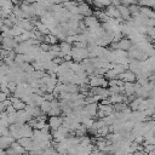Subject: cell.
Returning <instances> with one entry per match:
<instances>
[{
    "instance_id": "7402d4cb",
    "label": "cell",
    "mask_w": 155,
    "mask_h": 155,
    "mask_svg": "<svg viewBox=\"0 0 155 155\" xmlns=\"http://www.w3.org/2000/svg\"><path fill=\"white\" fill-rule=\"evenodd\" d=\"M73 46L76 47V48H87V47H88V46H87V42H80V41L74 42Z\"/></svg>"
},
{
    "instance_id": "8fae6325",
    "label": "cell",
    "mask_w": 155,
    "mask_h": 155,
    "mask_svg": "<svg viewBox=\"0 0 155 155\" xmlns=\"http://www.w3.org/2000/svg\"><path fill=\"white\" fill-rule=\"evenodd\" d=\"M58 38L56 36V35H53V34H48V35H46L45 38H44V42H46V44H48L50 46H53V45H58Z\"/></svg>"
},
{
    "instance_id": "5b68a950",
    "label": "cell",
    "mask_w": 155,
    "mask_h": 155,
    "mask_svg": "<svg viewBox=\"0 0 155 155\" xmlns=\"http://www.w3.org/2000/svg\"><path fill=\"white\" fill-rule=\"evenodd\" d=\"M78 10H79V13L82 15L84 17L93 16V10H92L91 6H90L88 4H86V2H79Z\"/></svg>"
},
{
    "instance_id": "4fadbf2b",
    "label": "cell",
    "mask_w": 155,
    "mask_h": 155,
    "mask_svg": "<svg viewBox=\"0 0 155 155\" xmlns=\"http://www.w3.org/2000/svg\"><path fill=\"white\" fill-rule=\"evenodd\" d=\"M143 98H140V97H137L133 102H131L130 104H128V107H130V109L132 110V111H137L138 110V108H139V105L143 103Z\"/></svg>"
},
{
    "instance_id": "3957f363",
    "label": "cell",
    "mask_w": 155,
    "mask_h": 155,
    "mask_svg": "<svg viewBox=\"0 0 155 155\" xmlns=\"http://www.w3.org/2000/svg\"><path fill=\"white\" fill-rule=\"evenodd\" d=\"M47 124L50 125L52 131H57L61 126L64 124V116H51L47 120Z\"/></svg>"
},
{
    "instance_id": "6da1fadb",
    "label": "cell",
    "mask_w": 155,
    "mask_h": 155,
    "mask_svg": "<svg viewBox=\"0 0 155 155\" xmlns=\"http://www.w3.org/2000/svg\"><path fill=\"white\" fill-rule=\"evenodd\" d=\"M108 80L104 78V76H99V75H93V76H90V82L88 85L91 87H103V88H107L108 87Z\"/></svg>"
},
{
    "instance_id": "4316f807",
    "label": "cell",
    "mask_w": 155,
    "mask_h": 155,
    "mask_svg": "<svg viewBox=\"0 0 155 155\" xmlns=\"http://www.w3.org/2000/svg\"><path fill=\"white\" fill-rule=\"evenodd\" d=\"M153 10H154V11H155V6H154V7H153Z\"/></svg>"
},
{
    "instance_id": "ac0fdd59",
    "label": "cell",
    "mask_w": 155,
    "mask_h": 155,
    "mask_svg": "<svg viewBox=\"0 0 155 155\" xmlns=\"http://www.w3.org/2000/svg\"><path fill=\"white\" fill-rule=\"evenodd\" d=\"M13 105V108L16 109V111H19V110H25V108H27V104L22 101V99H19L17 103H15V104H12Z\"/></svg>"
},
{
    "instance_id": "ffe728a7",
    "label": "cell",
    "mask_w": 155,
    "mask_h": 155,
    "mask_svg": "<svg viewBox=\"0 0 155 155\" xmlns=\"http://www.w3.org/2000/svg\"><path fill=\"white\" fill-rule=\"evenodd\" d=\"M7 87H8V90H10V92H11V93H15V92L17 91L18 84H17V82H15V81H10V82H8V85H7Z\"/></svg>"
},
{
    "instance_id": "ba28073f",
    "label": "cell",
    "mask_w": 155,
    "mask_h": 155,
    "mask_svg": "<svg viewBox=\"0 0 155 155\" xmlns=\"http://www.w3.org/2000/svg\"><path fill=\"white\" fill-rule=\"evenodd\" d=\"M124 94L127 96V97L134 96V94H136L134 84H132V82H125V86H124Z\"/></svg>"
},
{
    "instance_id": "603a6c76",
    "label": "cell",
    "mask_w": 155,
    "mask_h": 155,
    "mask_svg": "<svg viewBox=\"0 0 155 155\" xmlns=\"http://www.w3.org/2000/svg\"><path fill=\"white\" fill-rule=\"evenodd\" d=\"M40 48H41L42 52H48V51H51V46H50L48 44H46V42H41V44H40Z\"/></svg>"
},
{
    "instance_id": "d6986e66",
    "label": "cell",
    "mask_w": 155,
    "mask_h": 155,
    "mask_svg": "<svg viewBox=\"0 0 155 155\" xmlns=\"http://www.w3.org/2000/svg\"><path fill=\"white\" fill-rule=\"evenodd\" d=\"M61 115H62V109H61V107H59V108H52L47 116L51 117V116H61Z\"/></svg>"
},
{
    "instance_id": "e0dca14e",
    "label": "cell",
    "mask_w": 155,
    "mask_h": 155,
    "mask_svg": "<svg viewBox=\"0 0 155 155\" xmlns=\"http://www.w3.org/2000/svg\"><path fill=\"white\" fill-rule=\"evenodd\" d=\"M110 133V128H109V126L107 125V126H104V127H102V128H99L98 131H97V136H103L104 138L108 136ZM96 136V137H97Z\"/></svg>"
},
{
    "instance_id": "44dd1931",
    "label": "cell",
    "mask_w": 155,
    "mask_h": 155,
    "mask_svg": "<svg viewBox=\"0 0 155 155\" xmlns=\"http://www.w3.org/2000/svg\"><path fill=\"white\" fill-rule=\"evenodd\" d=\"M143 145H144V153L145 154L155 151V144H143Z\"/></svg>"
},
{
    "instance_id": "5bb4252c",
    "label": "cell",
    "mask_w": 155,
    "mask_h": 155,
    "mask_svg": "<svg viewBox=\"0 0 155 155\" xmlns=\"http://www.w3.org/2000/svg\"><path fill=\"white\" fill-rule=\"evenodd\" d=\"M40 109H41L42 114H45V115H48V113H50V111H51V109H52V104H51V102H47V101H45V102L41 104Z\"/></svg>"
},
{
    "instance_id": "484cf974",
    "label": "cell",
    "mask_w": 155,
    "mask_h": 155,
    "mask_svg": "<svg viewBox=\"0 0 155 155\" xmlns=\"http://www.w3.org/2000/svg\"><path fill=\"white\" fill-rule=\"evenodd\" d=\"M107 115H105V113L103 111V110H98L97 111V117H98V120H101V119H104Z\"/></svg>"
},
{
    "instance_id": "9a60e30c",
    "label": "cell",
    "mask_w": 155,
    "mask_h": 155,
    "mask_svg": "<svg viewBox=\"0 0 155 155\" xmlns=\"http://www.w3.org/2000/svg\"><path fill=\"white\" fill-rule=\"evenodd\" d=\"M65 92L71 93V94L79 93V86L74 85V84H68V85H65Z\"/></svg>"
},
{
    "instance_id": "277c9868",
    "label": "cell",
    "mask_w": 155,
    "mask_h": 155,
    "mask_svg": "<svg viewBox=\"0 0 155 155\" xmlns=\"http://www.w3.org/2000/svg\"><path fill=\"white\" fill-rule=\"evenodd\" d=\"M117 79H119V80H122V81H125V82H132V84L137 82V75H136L134 73H132L130 69H127L124 74H120V75L117 76Z\"/></svg>"
},
{
    "instance_id": "30bf717a",
    "label": "cell",
    "mask_w": 155,
    "mask_h": 155,
    "mask_svg": "<svg viewBox=\"0 0 155 155\" xmlns=\"http://www.w3.org/2000/svg\"><path fill=\"white\" fill-rule=\"evenodd\" d=\"M59 46H61V52L64 53L65 56L67 54H71L73 52V45H69L68 42L63 41V42H59Z\"/></svg>"
},
{
    "instance_id": "cb8c5ba5",
    "label": "cell",
    "mask_w": 155,
    "mask_h": 155,
    "mask_svg": "<svg viewBox=\"0 0 155 155\" xmlns=\"http://www.w3.org/2000/svg\"><path fill=\"white\" fill-rule=\"evenodd\" d=\"M44 98H45V101H47V102H53V101L56 99L54 96H53V93H45Z\"/></svg>"
},
{
    "instance_id": "d4e9b609",
    "label": "cell",
    "mask_w": 155,
    "mask_h": 155,
    "mask_svg": "<svg viewBox=\"0 0 155 155\" xmlns=\"http://www.w3.org/2000/svg\"><path fill=\"white\" fill-rule=\"evenodd\" d=\"M144 140H145V139H144V136H140V134H139V136H136V140H134V142H136L137 144H143Z\"/></svg>"
},
{
    "instance_id": "7c38bea8",
    "label": "cell",
    "mask_w": 155,
    "mask_h": 155,
    "mask_svg": "<svg viewBox=\"0 0 155 155\" xmlns=\"http://www.w3.org/2000/svg\"><path fill=\"white\" fill-rule=\"evenodd\" d=\"M11 148H12V149H13V150H15V151H16V153L18 154V155H23V154H28V151H27V149H25L24 147H22V145H21V144H19V143H18L17 140H16V142H15V143H13V144L11 145Z\"/></svg>"
},
{
    "instance_id": "2e32d148",
    "label": "cell",
    "mask_w": 155,
    "mask_h": 155,
    "mask_svg": "<svg viewBox=\"0 0 155 155\" xmlns=\"http://www.w3.org/2000/svg\"><path fill=\"white\" fill-rule=\"evenodd\" d=\"M22 147H24L25 149H28L30 145H31V143H33V139L31 138H21V139H18L17 140Z\"/></svg>"
},
{
    "instance_id": "7a4b0ae2",
    "label": "cell",
    "mask_w": 155,
    "mask_h": 155,
    "mask_svg": "<svg viewBox=\"0 0 155 155\" xmlns=\"http://www.w3.org/2000/svg\"><path fill=\"white\" fill-rule=\"evenodd\" d=\"M132 46H133V42L126 36V38H124L121 41H119L117 44H111V48L114 50V51H116V50H121V51H130L131 48H132Z\"/></svg>"
},
{
    "instance_id": "8992f818",
    "label": "cell",
    "mask_w": 155,
    "mask_h": 155,
    "mask_svg": "<svg viewBox=\"0 0 155 155\" xmlns=\"http://www.w3.org/2000/svg\"><path fill=\"white\" fill-rule=\"evenodd\" d=\"M84 23H85V25L87 27V29H96V28L101 27L98 18H97V17H94V16L85 17V19H84Z\"/></svg>"
},
{
    "instance_id": "83f0119b",
    "label": "cell",
    "mask_w": 155,
    "mask_h": 155,
    "mask_svg": "<svg viewBox=\"0 0 155 155\" xmlns=\"http://www.w3.org/2000/svg\"><path fill=\"white\" fill-rule=\"evenodd\" d=\"M147 155H148V154H147Z\"/></svg>"
},
{
    "instance_id": "52a82bcc",
    "label": "cell",
    "mask_w": 155,
    "mask_h": 155,
    "mask_svg": "<svg viewBox=\"0 0 155 155\" xmlns=\"http://www.w3.org/2000/svg\"><path fill=\"white\" fill-rule=\"evenodd\" d=\"M16 142V139L12 136H5V137H0V148L4 150H7L8 148H11V145Z\"/></svg>"
},
{
    "instance_id": "9c48e42d",
    "label": "cell",
    "mask_w": 155,
    "mask_h": 155,
    "mask_svg": "<svg viewBox=\"0 0 155 155\" xmlns=\"http://www.w3.org/2000/svg\"><path fill=\"white\" fill-rule=\"evenodd\" d=\"M36 29H38V31L39 33H41L44 36H46V35H48V34H51V30L48 29V27L46 25V24H44L42 22H38L36 23Z\"/></svg>"
}]
</instances>
